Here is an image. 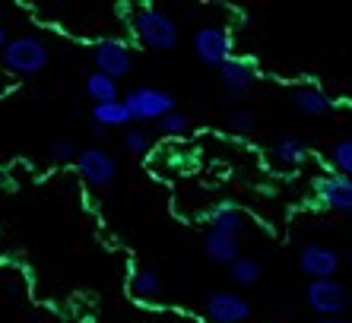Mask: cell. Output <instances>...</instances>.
I'll list each match as a JSON object with an SVG mask.
<instances>
[{
  "label": "cell",
  "instance_id": "27",
  "mask_svg": "<svg viewBox=\"0 0 352 323\" xmlns=\"http://www.w3.org/2000/svg\"><path fill=\"white\" fill-rule=\"evenodd\" d=\"M318 323H346V320H340V317H333V320H318Z\"/></svg>",
  "mask_w": 352,
  "mask_h": 323
},
{
  "label": "cell",
  "instance_id": "2",
  "mask_svg": "<svg viewBox=\"0 0 352 323\" xmlns=\"http://www.w3.org/2000/svg\"><path fill=\"white\" fill-rule=\"evenodd\" d=\"M48 48L41 38H32V35H16V38L7 41V48L0 51V64L3 70L16 73V76H35L48 67Z\"/></svg>",
  "mask_w": 352,
  "mask_h": 323
},
{
  "label": "cell",
  "instance_id": "19",
  "mask_svg": "<svg viewBox=\"0 0 352 323\" xmlns=\"http://www.w3.org/2000/svg\"><path fill=\"white\" fill-rule=\"evenodd\" d=\"M229 279L235 285H241V289L257 285V282H261V260L245 257V254H241L235 263H229Z\"/></svg>",
  "mask_w": 352,
  "mask_h": 323
},
{
  "label": "cell",
  "instance_id": "28",
  "mask_svg": "<svg viewBox=\"0 0 352 323\" xmlns=\"http://www.w3.org/2000/svg\"><path fill=\"white\" fill-rule=\"evenodd\" d=\"M349 269H352V247H349Z\"/></svg>",
  "mask_w": 352,
  "mask_h": 323
},
{
  "label": "cell",
  "instance_id": "26",
  "mask_svg": "<svg viewBox=\"0 0 352 323\" xmlns=\"http://www.w3.org/2000/svg\"><path fill=\"white\" fill-rule=\"evenodd\" d=\"M92 133H96V137H102V140H105V133H108V130H105V127H98V124H92Z\"/></svg>",
  "mask_w": 352,
  "mask_h": 323
},
{
  "label": "cell",
  "instance_id": "10",
  "mask_svg": "<svg viewBox=\"0 0 352 323\" xmlns=\"http://www.w3.org/2000/svg\"><path fill=\"white\" fill-rule=\"evenodd\" d=\"M298 267L311 279H336V273L343 269V260L327 244H305L298 251Z\"/></svg>",
  "mask_w": 352,
  "mask_h": 323
},
{
  "label": "cell",
  "instance_id": "6",
  "mask_svg": "<svg viewBox=\"0 0 352 323\" xmlns=\"http://www.w3.org/2000/svg\"><path fill=\"white\" fill-rule=\"evenodd\" d=\"M232 48H235V38L222 25H200L194 32V54L204 67H216L219 70L232 57Z\"/></svg>",
  "mask_w": 352,
  "mask_h": 323
},
{
  "label": "cell",
  "instance_id": "5",
  "mask_svg": "<svg viewBox=\"0 0 352 323\" xmlns=\"http://www.w3.org/2000/svg\"><path fill=\"white\" fill-rule=\"evenodd\" d=\"M127 105L131 121H143V124H159L165 114L175 111V98L162 89H153V86H137V89L127 92V98H121Z\"/></svg>",
  "mask_w": 352,
  "mask_h": 323
},
{
  "label": "cell",
  "instance_id": "17",
  "mask_svg": "<svg viewBox=\"0 0 352 323\" xmlns=\"http://www.w3.org/2000/svg\"><path fill=\"white\" fill-rule=\"evenodd\" d=\"M131 295L140 301H156L162 295V276L156 269H137L131 276Z\"/></svg>",
  "mask_w": 352,
  "mask_h": 323
},
{
  "label": "cell",
  "instance_id": "24",
  "mask_svg": "<svg viewBox=\"0 0 352 323\" xmlns=\"http://www.w3.org/2000/svg\"><path fill=\"white\" fill-rule=\"evenodd\" d=\"M254 127H257L254 111H241V108H238V111L229 114V130L232 133H241V137H245V133H251Z\"/></svg>",
  "mask_w": 352,
  "mask_h": 323
},
{
  "label": "cell",
  "instance_id": "11",
  "mask_svg": "<svg viewBox=\"0 0 352 323\" xmlns=\"http://www.w3.org/2000/svg\"><path fill=\"white\" fill-rule=\"evenodd\" d=\"M314 200L330 212H352V178L320 175L314 181Z\"/></svg>",
  "mask_w": 352,
  "mask_h": 323
},
{
  "label": "cell",
  "instance_id": "12",
  "mask_svg": "<svg viewBox=\"0 0 352 323\" xmlns=\"http://www.w3.org/2000/svg\"><path fill=\"white\" fill-rule=\"evenodd\" d=\"M292 105L298 114H305V118H324V114L333 108V98L327 96V92L320 89V86H298V89L292 92Z\"/></svg>",
  "mask_w": 352,
  "mask_h": 323
},
{
  "label": "cell",
  "instance_id": "15",
  "mask_svg": "<svg viewBox=\"0 0 352 323\" xmlns=\"http://www.w3.org/2000/svg\"><path fill=\"white\" fill-rule=\"evenodd\" d=\"M308 155H311V149H308V143H305L302 137H292V133H283V137L273 140V159L279 162V165H305L308 162Z\"/></svg>",
  "mask_w": 352,
  "mask_h": 323
},
{
  "label": "cell",
  "instance_id": "3",
  "mask_svg": "<svg viewBox=\"0 0 352 323\" xmlns=\"http://www.w3.org/2000/svg\"><path fill=\"white\" fill-rule=\"evenodd\" d=\"M305 301L320 320H333L352 304V291L340 279H311L305 289Z\"/></svg>",
  "mask_w": 352,
  "mask_h": 323
},
{
  "label": "cell",
  "instance_id": "8",
  "mask_svg": "<svg viewBox=\"0 0 352 323\" xmlns=\"http://www.w3.org/2000/svg\"><path fill=\"white\" fill-rule=\"evenodd\" d=\"M257 76H261V70H257V64L251 60V57H235L232 54L229 60L219 67V82H222V89H226V96H229L232 102L245 98V92L257 82Z\"/></svg>",
  "mask_w": 352,
  "mask_h": 323
},
{
  "label": "cell",
  "instance_id": "16",
  "mask_svg": "<svg viewBox=\"0 0 352 323\" xmlns=\"http://www.w3.org/2000/svg\"><path fill=\"white\" fill-rule=\"evenodd\" d=\"M92 124L105 130L131 127V114H127V105L118 98V102H105V105H92Z\"/></svg>",
  "mask_w": 352,
  "mask_h": 323
},
{
  "label": "cell",
  "instance_id": "14",
  "mask_svg": "<svg viewBox=\"0 0 352 323\" xmlns=\"http://www.w3.org/2000/svg\"><path fill=\"white\" fill-rule=\"evenodd\" d=\"M206 222H210L213 232H222V234L238 238V232L245 228V212L238 210L235 203H216L213 210L206 212Z\"/></svg>",
  "mask_w": 352,
  "mask_h": 323
},
{
  "label": "cell",
  "instance_id": "7",
  "mask_svg": "<svg viewBox=\"0 0 352 323\" xmlns=\"http://www.w3.org/2000/svg\"><path fill=\"white\" fill-rule=\"evenodd\" d=\"M92 64H96L98 73H105V76H111V80H121V76H127L133 67V54L131 48L124 45V41L118 38H105V41H96L92 45Z\"/></svg>",
  "mask_w": 352,
  "mask_h": 323
},
{
  "label": "cell",
  "instance_id": "4",
  "mask_svg": "<svg viewBox=\"0 0 352 323\" xmlns=\"http://www.w3.org/2000/svg\"><path fill=\"white\" fill-rule=\"evenodd\" d=\"M200 314L206 323H251L254 311L238 291H206L200 301Z\"/></svg>",
  "mask_w": 352,
  "mask_h": 323
},
{
  "label": "cell",
  "instance_id": "21",
  "mask_svg": "<svg viewBox=\"0 0 352 323\" xmlns=\"http://www.w3.org/2000/svg\"><path fill=\"white\" fill-rule=\"evenodd\" d=\"M121 146L127 155H146L149 146H153V140H149V133L143 127H127L121 137Z\"/></svg>",
  "mask_w": 352,
  "mask_h": 323
},
{
  "label": "cell",
  "instance_id": "9",
  "mask_svg": "<svg viewBox=\"0 0 352 323\" xmlns=\"http://www.w3.org/2000/svg\"><path fill=\"white\" fill-rule=\"evenodd\" d=\"M76 175L89 187H108L118 178V162L105 149H82L76 155Z\"/></svg>",
  "mask_w": 352,
  "mask_h": 323
},
{
  "label": "cell",
  "instance_id": "1",
  "mask_svg": "<svg viewBox=\"0 0 352 323\" xmlns=\"http://www.w3.org/2000/svg\"><path fill=\"white\" fill-rule=\"evenodd\" d=\"M131 32L149 51H172L178 45V23L159 7H140L131 19Z\"/></svg>",
  "mask_w": 352,
  "mask_h": 323
},
{
  "label": "cell",
  "instance_id": "25",
  "mask_svg": "<svg viewBox=\"0 0 352 323\" xmlns=\"http://www.w3.org/2000/svg\"><path fill=\"white\" fill-rule=\"evenodd\" d=\"M7 41H10V35H7V29H3V23H0V51L7 48Z\"/></svg>",
  "mask_w": 352,
  "mask_h": 323
},
{
  "label": "cell",
  "instance_id": "20",
  "mask_svg": "<svg viewBox=\"0 0 352 323\" xmlns=\"http://www.w3.org/2000/svg\"><path fill=\"white\" fill-rule=\"evenodd\" d=\"M330 165H333V175L352 178V140H336L330 146Z\"/></svg>",
  "mask_w": 352,
  "mask_h": 323
},
{
  "label": "cell",
  "instance_id": "13",
  "mask_svg": "<svg viewBox=\"0 0 352 323\" xmlns=\"http://www.w3.org/2000/svg\"><path fill=\"white\" fill-rule=\"evenodd\" d=\"M204 254L213 263H235L238 257H241V247H238V238H232V234H222V232H210L204 234Z\"/></svg>",
  "mask_w": 352,
  "mask_h": 323
},
{
  "label": "cell",
  "instance_id": "23",
  "mask_svg": "<svg viewBox=\"0 0 352 323\" xmlns=\"http://www.w3.org/2000/svg\"><path fill=\"white\" fill-rule=\"evenodd\" d=\"M48 155H51V162H60V165H67V162H76V143H74V137L51 140Z\"/></svg>",
  "mask_w": 352,
  "mask_h": 323
},
{
  "label": "cell",
  "instance_id": "22",
  "mask_svg": "<svg viewBox=\"0 0 352 323\" xmlns=\"http://www.w3.org/2000/svg\"><path fill=\"white\" fill-rule=\"evenodd\" d=\"M156 127H159V133H162V137H184V133L190 130V121H188V114L172 111V114H165Z\"/></svg>",
  "mask_w": 352,
  "mask_h": 323
},
{
  "label": "cell",
  "instance_id": "18",
  "mask_svg": "<svg viewBox=\"0 0 352 323\" xmlns=\"http://www.w3.org/2000/svg\"><path fill=\"white\" fill-rule=\"evenodd\" d=\"M86 92H89V98L96 102V105H105V102H118V98H121L118 82L111 80V76H105V73H98V70H92L89 76H86Z\"/></svg>",
  "mask_w": 352,
  "mask_h": 323
}]
</instances>
